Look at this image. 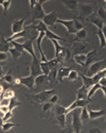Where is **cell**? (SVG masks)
I'll return each instance as SVG.
<instances>
[{
    "label": "cell",
    "instance_id": "6da1fadb",
    "mask_svg": "<svg viewBox=\"0 0 106 133\" xmlns=\"http://www.w3.org/2000/svg\"><path fill=\"white\" fill-rule=\"evenodd\" d=\"M56 93V91L55 90H46V91H42V92H40V93H37V94H35V95H33V96H30V95H28V98H29V100H32V101H34L35 103H40V104H42V103H45V102H47L49 99H50V97L51 96H53Z\"/></svg>",
    "mask_w": 106,
    "mask_h": 133
},
{
    "label": "cell",
    "instance_id": "7a4b0ae2",
    "mask_svg": "<svg viewBox=\"0 0 106 133\" xmlns=\"http://www.w3.org/2000/svg\"><path fill=\"white\" fill-rule=\"evenodd\" d=\"M104 69H105V60L93 62L92 64L89 65V67H88L85 76L88 77V78H91V77H93L95 74H98V72H100L101 70H104Z\"/></svg>",
    "mask_w": 106,
    "mask_h": 133
},
{
    "label": "cell",
    "instance_id": "3957f363",
    "mask_svg": "<svg viewBox=\"0 0 106 133\" xmlns=\"http://www.w3.org/2000/svg\"><path fill=\"white\" fill-rule=\"evenodd\" d=\"M80 112L81 111L79 109H74L71 111V115H72V124H71V127H72V130L73 132L75 133H80L81 130L83 129V123L80 119Z\"/></svg>",
    "mask_w": 106,
    "mask_h": 133
},
{
    "label": "cell",
    "instance_id": "277c9868",
    "mask_svg": "<svg viewBox=\"0 0 106 133\" xmlns=\"http://www.w3.org/2000/svg\"><path fill=\"white\" fill-rule=\"evenodd\" d=\"M46 1H36V4L34 5V8L32 9V21H34L36 19L42 20L45 16V11L42 9V4Z\"/></svg>",
    "mask_w": 106,
    "mask_h": 133
},
{
    "label": "cell",
    "instance_id": "5b68a950",
    "mask_svg": "<svg viewBox=\"0 0 106 133\" xmlns=\"http://www.w3.org/2000/svg\"><path fill=\"white\" fill-rule=\"evenodd\" d=\"M72 49L74 51V54H86L89 50V44L83 43V42H74L72 45Z\"/></svg>",
    "mask_w": 106,
    "mask_h": 133
},
{
    "label": "cell",
    "instance_id": "8992f818",
    "mask_svg": "<svg viewBox=\"0 0 106 133\" xmlns=\"http://www.w3.org/2000/svg\"><path fill=\"white\" fill-rule=\"evenodd\" d=\"M58 14L56 11H53V12L49 13V14H45L44 18H42V23H44L47 27H52L56 24V20L58 19Z\"/></svg>",
    "mask_w": 106,
    "mask_h": 133
},
{
    "label": "cell",
    "instance_id": "52a82bcc",
    "mask_svg": "<svg viewBox=\"0 0 106 133\" xmlns=\"http://www.w3.org/2000/svg\"><path fill=\"white\" fill-rule=\"evenodd\" d=\"M39 62H40V60L35 58V59H33V61L31 62V65H30V75L32 77H34V78L42 75L40 66H39Z\"/></svg>",
    "mask_w": 106,
    "mask_h": 133
},
{
    "label": "cell",
    "instance_id": "ba28073f",
    "mask_svg": "<svg viewBox=\"0 0 106 133\" xmlns=\"http://www.w3.org/2000/svg\"><path fill=\"white\" fill-rule=\"evenodd\" d=\"M36 37H32V38H29L27 39L24 44H20L21 46V49H22V51H27L29 52L32 57H33V59L37 58L36 54H35V51H34V47H33V39H35Z\"/></svg>",
    "mask_w": 106,
    "mask_h": 133
},
{
    "label": "cell",
    "instance_id": "9c48e42d",
    "mask_svg": "<svg viewBox=\"0 0 106 133\" xmlns=\"http://www.w3.org/2000/svg\"><path fill=\"white\" fill-rule=\"evenodd\" d=\"M90 102H92V100H77L74 101L73 103H71L68 108H66V115L68 114V113H70L72 110H74V109H82V108H84V107H87Z\"/></svg>",
    "mask_w": 106,
    "mask_h": 133
},
{
    "label": "cell",
    "instance_id": "30bf717a",
    "mask_svg": "<svg viewBox=\"0 0 106 133\" xmlns=\"http://www.w3.org/2000/svg\"><path fill=\"white\" fill-rule=\"evenodd\" d=\"M79 11H80V16L82 17H88L91 14H93V8L88 3L79 2Z\"/></svg>",
    "mask_w": 106,
    "mask_h": 133
},
{
    "label": "cell",
    "instance_id": "8fae6325",
    "mask_svg": "<svg viewBox=\"0 0 106 133\" xmlns=\"http://www.w3.org/2000/svg\"><path fill=\"white\" fill-rule=\"evenodd\" d=\"M86 20L88 21V23H91L93 24L94 26H97L99 30H104V27H105V21L100 19L95 14H91L90 16L86 17Z\"/></svg>",
    "mask_w": 106,
    "mask_h": 133
},
{
    "label": "cell",
    "instance_id": "7c38bea8",
    "mask_svg": "<svg viewBox=\"0 0 106 133\" xmlns=\"http://www.w3.org/2000/svg\"><path fill=\"white\" fill-rule=\"evenodd\" d=\"M56 23L63 25L67 29V32L68 34H74L77 33L75 29H74V19H70V20H63V19H57Z\"/></svg>",
    "mask_w": 106,
    "mask_h": 133
},
{
    "label": "cell",
    "instance_id": "4fadbf2b",
    "mask_svg": "<svg viewBox=\"0 0 106 133\" xmlns=\"http://www.w3.org/2000/svg\"><path fill=\"white\" fill-rule=\"evenodd\" d=\"M34 83H35V78L32 77L31 75L28 77H25V78H19V84H22V85L27 86L29 90H33Z\"/></svg>",
    "mask_w": 106,
    "mask_h": 133
},
{
    "label": "cell",
    "instance_id": "5bb4252c",
    "mask_svg": "<svg viewBox=\"0 0 106 133\" xmlns=\"http://www.w3.org/2000/svg\"><path fill=\"white\" fill-rule=\"evenodd\" d=\"M25 20L26 18H21V19H16L13 21L12 24V31L14 34H17V33L24 31V25H25Z\"/></svg>",
    "mask_w": 106,
    "mask_h": 133
},
{
    "label": "cell",
    "instance_id": "9a60e30c",
    "mask_svg": "<svg viewBox=\"0 0 106 133\" xmlns=\"http://www.w3.org/2000/svg\"><path fill=\"white\" fill-rule=\"evenodd\" d=\"M70 70H71L70 67H59L57 69V74H56V81L63 82L64 79L67 78V76L69 75Z\"/></svg>",
    "mask_w": 106,
    "mask_h": 133
},
{
    "label": "cell",
    "instance_id": "2e32d148",
    "mask_svg": "<svg viewBox=\"0 0 106 133\" xmlns=\"http://www.w3.org/2000/svg\"><path fill=\"white\" fill-rule=\"evenodd\" d=\"M87 111H88V115H89V119H97V118H100L102 116H105V110H99V111H94V110H91V108H89L87 105Z\"/></svg>",
    "mask_w": 106,
    "mask_h": 133
},
{
    "label": "cell",
    "instance_id": "e0dca14e",
    "mask_svg": "<svg viewBox=\"0 0 106 133\" xmlns=\"http://www.w3.org/2000/svg\"><path fill=\"white\" fill-rule=\"evenodd\" d=\"M87 94H88V88L85 86H82L77 91V99L78 100H88Z\"/></svg>",
    "mask_w": 106,
    "mask_h": 133
},
{
    "label": "cell",
    "instance_id": "ac0fdd59",
    "mask_svg": "<svg viewBox=\"0 0 106 133\" xmlns=\"http://www.w3.org/2000/svg\"><path fill=\"white\" fill-rule=\"evenodd\" d=\"M95 59H97V52H95V50H90L88 53H86V64H85V67H88L90 64L94 62Z\"/></svg>",
    "mask_w": 106,
    "mask_h": 133
},
{
    "label": "cell",
    "instance_id": "d6986e66",
    "mask_svg": "<svg viewBox=\"0 0 106 133\" xmlns=\"http://www.w3.org/2000/svg\"><path fill=\"white\" fill-rule=\"evenodd\" d=\"M10 45L11 44L4 38L3 34H1V36H0V52H7L11 48Z\"/></svg>",
    "mask_w": 106,
    "mask_h": 133
},
{
    "label": "cell",
    "instance_id": "ffe728a7",
    "mask_svg": "<svg viewBox=\"0 0 106 133\" xmlns=\"http://www.w3.org/2000/svg\"><path fill=\"white\" fill-rule=\"evenodd\" d=\"M29 36V30L28 29H25L24 31H21L19 33H17V34H13L11 37H9L6 41L10 43V42H12V41H15L17 38H21V37H28Z\"/></svg>",
    "mask_w": 106,
    "mask_h": 133
},
{
    "label": "cell",
    "instance_id": "44dd1931",
    "mask_svg": "<svg viewBox=\"0 0 106 133\" xmlns=\"http://www.w3.org/2000/svg\"><path fill=\"white\" fill-rule=\"evenodd\" d=\"M73 60L77 64L85 67V64H86V54H74Z\"/></svg>",
    "mask_w": 106,
    "mask_h": 133
},
{
    "label": "cell",
    "instance_id": "7402d4cb",
    "mask_svg": "<svg viewBox=\"0 0 106 133\" xmlns=\"http://www.w3.org/2000/svg\"><path fill=\"white\" fill-rule=\"evenodd\" d=\"M87 37V31L86 29H82L75 33V37H74V42H83Z\"/></svg>",
    "mask_w": 106,
    "mask_h": 133
},
{
    "label": "cell",
    "instance_id": "603a6c76",
    "mask_svg": "<svg viewBox=\"0 0 106 133\" xmlns=\"http://www.w3.org/2000/svg\"><path fill=\"white\" fill-rule=\"evenodd\" d=\"M45 37L49 38L50 41H51V39H55V41H63V42H66V39H65V38H63V37L58 36L57 34H55V33H53V32H52V31H50L49 29L45 32Z\"/></svg>",
    "mask_w": 106,
    "mask_h": 133
},
{
    "label": "cell",
    "instance_id": "cb8c5ba5",
    "mask_svg": "<svg viewBox=\"0 0 106 133\" xmlns=\"http://www.w3.org/2000/svg\"><path fill=\"white\" fill-rule=\"evenodd\" d=\"M62 3L67 9H69L70 11H75L78 9V5H79V1H64L63 0Z\"/></svg>",
    "mask_w": 106,
    "mask_h": 133
},
{
    "label": "cell",
    "instance_id": "d4e9b609",
    "mask_svg": "<svg viewBox=\"0 0 106 133\" xmlns=\"http://www.w3.org/2000/svg\"><path fill=\"white\" fill-rule=\"evenodd\" d=\"M56 74H57V68H53L50 70L49 75L47 76V80L49 81V83L56 82Z\"/></svg>",
    "mask_w": 106,
    "mask_h": 133
},
{
    "label": "cell",
    "instance_id": "484cf974",
    "mask_svg": "<svg viewBox=\"0 0 106 133\" xmlns=\"http://www.w3.org/2000/svg\"><path fill=\"white\" fill-rule=\"evenodd\" d=\"M56 123L60 128H65L67 126V119H66V115L65 114H62L56 116Z\"/></svg>",
    "mask_w": 106,
    "mask_h": 133
},
{
    "label": "cell",
    "instance_id": "4316f807",
    "mask_svg": "<svg viewBox=\"0 0 106 133\" xmlns=\"http://www.w3.org/2000/svg\"><path fill=\"white\" fill-rule=\"evenodd\" d=\"M80 119L81 121H86L89 119V115H88V111H87V107L82 108V111L80 112Z\"/></svg>",
    "mask_w": 106,
    "mask_h": 133
},
{
    "label": "cell",
    "instance_id": "83f0119b",
    "mask_svg": "<svg viewBox=\"0 0 106 133\" xmlns=\"http://www.w3.org/2000/svg\"><path fill=\"white\" fill-rule=\"evenodd\" d=\"M51 42H52L53 45H54V48H55V57H54V58H57L58 55L62 53L64 47H62V46L59 45V43H58L57 41H55V39H51Z\"/></svg>",
    "mask_w": 106,
    "mask_h": 133
},
{
    "label": "cell",
    "instance_id": "f1b7e54d",
    "mask_svg": "<svg viewBox=\"0 0 106 133\" xmlns=\"http://www.w3.org/2000/svg\"><path fill=\"white\" fill-rule=\"evenodd\" d=\"M39 66H40V69H41L42 75L48 76L49 72H50V68L48 66V61L47 62H39Z\"/></svg>",
    "mask_w": 106,
    "mask_h": 133
},
{
    "label": "cell",
    "instance_id": "f546056e",
    "mask_svg": "<svg viewBox=\"0 0 106 133\" xmlns=\"http://www.w3.org/2000/svg\"><path fill=\"white\" fill-rule=\"evenodd\" d=\"M97 34H98L99 39H100V47H101V48H104V47H105V44H106V39H105V35H104V31H103V30H98Z\"/></svg>",
    "mask_w": 106,
    "mask_h": 133
},
{
    "label": "cell",
    "instance_id": "4dcf8cb0",
    "mask_svg": "<svg viewBox=\"0 0 106 133\" xmlns=\"http://www.w3.org/2000/svg\"><path fill=\"white\" fill-rule=\"evenodd\" d=\"M54 114H55V116H58V115H62V114L66 115V108H64L59 104H55L54 105Z\"/></svg>",
    "mask_w": 106,
    "mask_h": 133
},
{
    "label": "cell",
    "instance_id": "1f68e13d",
    "mask_svg": "<svg viewBox=\"0 0 106 133\" xmlns=\"http://www.w3.org/2000/svg\"><path fill=\"white\" fill-rule=\"evenodd\" d=\"M67 79L69 81H77L79 79V72L77 70H72L71 69L70 72H69V75L67 76Z\"/></svg>",
    "mask_w": 106,
    "mask_h": 133
},
{
    "label": "cell",
    "instance_id": "d6a6232c",
    "mask_svg": "<svg viewBox=\"0 0 106 133\" xmlns=\"http://www.w3.org/2000/svg\"><path fill=\"white\" fill-rule=\"evenodd\" d=\"M1 79H2V81L4 83H7V84H13L14 83V78H13V76L11 75L10 72H7L6 75H4Z\"/></svg>",
    "mask_w": 106,
    "mask_h": 133
},
{
    "label": "cell",
    "instance_id": "836d02e7",
    "mask_svg": "<svg viewBox=\"0 0 106 133\" xmlns=\"http://www.w3.org/2000/svg\"><path fill=\"white\" fill-rule=\"evenodd\" d=\"M20 105V102L17 100V99L14 97L11 99V101H10V104H9V111H13L16 107H19Z\"/></svg>",
    "mask_w": 106,
    "mask_h": 133
},
{
    "label": "cell",
    "instance_id": "e575fe53",
    "mask_svg": "<svg viewBox=\"0 0 106 133\" xmlns=\"http://www.w3.org/2000/svg\"><path fill=\"white\" fill-rule=\"evenodd\" d=\"M9 52L11 53V55H12V58H13V59H15V60H17L19 57H21V54H22L21 52H19L17 49H15L14 47L10 48V49H9Z\"/></svg>",
    "mask_w": 106,
    "mask_h": 133
},
{
    "label": "cell",
    "instance_id": "d590c367",
    "mask_svg": "<svg viewBox=\"0 0 106 133\" xmlns=\"http://www.w3.org/2000/svg\"><path fill=\"white\" fill-rule=\"evenodd\" d=\"M46 79H47V76H45V75H40V76L36 77V78H35V83H34V85H36V87L39 86V85H41L42 83H44V81H45Z\"/></svg>",
    "mask_w": 106,
    "mask_h": 133
},
{
    "label": "cell",
    "instance_id": "8d00e7d4",
    "mask_svg": "<svg viewBox=\"0 0 106 133\" xmlns=\"http://www.w3.org/2000/svg\"><path fill=\"white\" fill-rule=\"evenodd\" d=\"M14 97H15V93H14V91H12V90H6V91H4L3 94H2V96H1V98H7V99H12V98H14Z\"/></svg>",
    "mask_w": 106,
    "mask_h": 133
},
{
    "label": "cell",
    "instance_id": "74e56055",
    "mask_svg": "<svg viewBox=\"0 0 106 133\" xmlns=\"http://www.w3.org/2000/svg\"><path fill=\"white\" fill-rule=\"evenodd\" d=\"M54 107V104H52V103H50V102H45V103H42L41 104V111L44 113H47V112H49V111Z\"/></svg>",
    "mask_w": 106,
    "mask_h": 133
},
{
    "label": "cell",
    "instance_id": "f35d334b",
    "mask_svg": "<svg viewBox=\"0 0 106 133\" xmlns=\"http://www.w3.org/2000/svg\"><path fill=\"white\" fill-rule=\"evenodd\" d=\"M15 126H17L16 124H14V123H9V121H6V123H3V125H2V131H4V132H6V131H9L11 128H13V127H15Z\"/></svg>",
    "mask_w": 106,
    "mask_h": 133
},
{
    "label": "cell",
    "instance_id": "ab89813d",
    "mask_svg": "<svg viewBox=\"0 0 106 133\" xmlns=\"http://www.w3.org/2000/svg\"><path fill=\"white\" fill-rule=\"evenodd\" d=\"M100 19H102V20H104L105 21V18H106V11H105V9L104 8H99V10H98V15H97Z\"/></svg>",
    "mask_w": 106,
    "mask_h": 133
},
{
    "label": "cell",
    "instance_id": "60d3db41",
    "mask_svg": "<svg viewBox=\"0 0 106 133\" xmlns=\"http://www.w3.org/2000/svg\"><path fill=\"white\" fill-rule=\"evenodd\" d=\"M11 3H12V1H10V0H7V1H2V8H3V13H4V15H6L7 14V12H9V9H10V6H11Z\"/></svg>",
    "mask_w": 106,
    "mask_h": 133
},
{
    "label": "cell",
    "instance_id": "b9f144b4",
    "mask_svg": "<svg viewBox=\"0 0 106 133\" xmlns=\"http://www.w3.org/2000/svg\"><path fill=\"white\" fill-rule=\"evenodd\" d=\"M58 101H59V96L56 95V94H54L53 96H51L50 99L48 100V102H50V103H52V104H55V103H57Z\"/></svg>",
    "mask_w": 106,
    "mask_h": 133
},
{
    "label": "cell",
    "instance_id": "7bdbcfd3",
    "mask_svg": "<svg viewBox=\"0 0 106 133\" xmlns=\"http://www.w3.org/2000/svg\"><path fill=\"white\" fill-rule=\"evenodd\" d=\"M13 117V111H9L7 113L4 114V116L2 117V120H3V123H6V121H9L11 118Z\"/></svg>",
    "mask_w": 106,
    "mask_h": 133
},
{
    "label": "cell",
    "instance_id": "ee69618b",
    "mask_svg": "<svg viewBox=\"0 0 106 133\" xmlns=\"http://www.w3.org/2000/svg\"><path fill=\"white\" fill-rule=\"evenodd\" d=\"M74 29H75V31H77V32H78V31H80V30H82V29H84L83 24H82V23H80L79 20L74 19Z\"/></svg>",
    "mask_w": 106,
    "mask_h": 133
},
{
    "label": "cell",
    "instance_id": "f6af8a7d",
    "mask_svg": "<svg viewBox=\"0 0 106 133\" xmlns=\"http://www.w3.org/2000/svg\"><path fill=\"white\" fill-rule=\"evenodd\" d=\"M10 101H11V99H7V98H1V100H0V107H9Z\"/></svg>",
    "mask_w": 106,
    "mask_h": 133
},
{
    "label": "cell",
    "instance_id": "bcb514c9",
    "mask_svg": "<svg viewBox=\"0 0 106 133\" xmlns=\"http://www.w3.org/2000/svg\"><path fill=\"white\" fill-rule=\"evenodd\" d=\"M60 133H74V132H73L72 127L70 125V126H66L63 130H60Z\"/></svg>",
    "mask_w": 106,
    "mask_h": 133
},
{
    "label": "cell",
    "instance_id": "7dc6e473",
    "mask_svg": "<svg viewBox=\"0 0 106 133\" xmlns=\"http://www.w3.org/2000/svg\"><path fill=\"white\" fill-rule=\"evenodd\" d=\"M6 60H7V53L0 52V62H5Z\"/></svg>",
    "mask_w": 106,
    "mask_h": 133
},
{
    "label": "cell",
    "instance_id": "c3c4849f",
    "mask_svg": "<svg viewBox=\"0 0 106 133\" xmlns=\"http://www.w3.org/2000/svg\"><path fill=\"white\" fill-rule=\"evenodd\" d=\"M0 112L5 114L9 112V107H0Z\"/></svg>",
    "mask_w": 106,
    "mask_h": 133
},
{
    "label": "cell",
    "instance_id": "681fc988",
    "mask_svg": "<svg viewBox=\"0 0 106 133\" xmlns=\"http://www.w3.org/2000/svg\"><path fill=\"white\" fill-rule=\"evenodd\" d=\"M88 133H102V132H101V130H100L99 128H93V129H91Z\"/></svg>",
    "mask_w": 106,
    "mask_h": 133
},
{
    "label": "cell",
    "instance_id": "f907efd6",
    "mask_svg": "<svg viewBox=\"0 0 106 133\" xmlns=\"http://www.w3.org/2000/svg\"><path fill=\"white\" fill-rule=\"evenodd\" d=\"M35 4H36V1H34V0H31V1H30V9L32 10V9L34 8Z\"/></svg>",
    "mask_w": 106,
    "mask_h": 133
},
{
    "label": "cell",
    "instance_id": "816d5d0a",
    "mask_svg": "<svg viewBox=\"0 0 106 133\" xmlns=\"http://www.w3.org/2000/svg\"><path fill=\"white\" fill-rule=\"evenodd\" d=\"M99 84L102 85V86H105V77H104V78H102V79L99 81Z\"/></svg>",
    "mask_w": 106,
    "mask_h": 133
},
{
    "label": "cell",
    "instance_id": "f5cc1de1",
    "mask_svg": "<svg viewBox=\"0 0 106 133\" xmlns=\"http://www.w3.org/2000/svg\"><path fill=\"white\" fill-rule=\"evenodd\" d=\"M3 77V68H2V65L0 64V78Z\"/></svg>",
    "mask_w": 106,
    "mask_h": 133
},
{
    "label": "cell",
    "instance_id": "db71d44e",
    "mask_svg": "<svg viewBox=\"0 0 106 133\" xmlns=\"http://www.w3.org/2000/svg\"><path fill=\"white\" fill-rule=\"evenodd\" d=\"M2 125H3V120H2V117L0 116V127H2Z\"/></svg>",
    "mask_w": 106,
    "mask_h": 133
},
{
    "label": "cell",
    "instance_id": "11a10c76",
    "mask_svg": "<svg viewBox=\"0 0 106 133\" xmlns=\"http://www.w3.org/2000/svg\"><path fill=\"white\" fill-rule=\"evenodd\" d=\"M1 84H4V82L2 81V79H1V78H0V85H1Z\"/></svg>",
    "mask_w": 106,
    "mask_h": 133
},
{
    "label": "cell",
    "instance_id": "9f6ffc18",
    "mask_svg": "<svg viewBox=\"0 0 106 133\" xmlns=\"http://www.w3.org/2000/svg\"><path fill=\"white\" fill-rule=\"evenodd\" d=\"M0 98H1V95H0Z\"/></svg>",
    "mask_w": 106,
    "mask_h": 133
}]
</instances>
